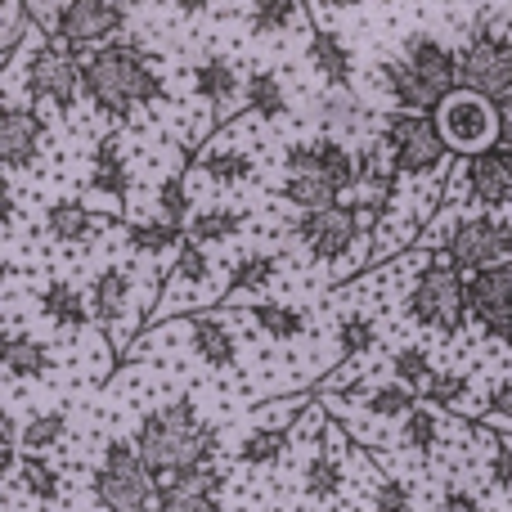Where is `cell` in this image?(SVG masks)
<instances>
[{"label": "cell", "mask_w": 512, "mask_h": 512, "mask_svg": "<svg viewBox=\"0 0 512 512\" xmlns=\"http://www.w3.org/2000/svg\"><path fill=\"white\" fill-rule=\"evenodd\" d=\"M63 436H68V414H63V409H45V414H36L32 423L23 427V450L45 454V450H54Z\"/></svg>", "instance_id": "45"}, {"label": "cell", "mask_w": 512, "mask_h": 512, "mask_svg": "<svg viewBox=\"0 0 512 512\" xmlns=\"http://www.w3.org/2000/svg\"><path fill=\"white\" fill-rule=\"evenodd\" d=\"M459 86H472L490 99L512 95V36L490 23V14L472 27L459 54Z\"/></svg>", "instance_id": "8"}, {"label": "cell", "mask_w": 512, "mask_h": 512, "mask_svg": "<svg viewBox=\"0 0 512 512\" xmlns=\"http://www.w3.org/2000/svg\"><path fill=\"white\" fill-rule=\"evenodd\" d=\"M131 297H135V279L122 265H104V270L90 279V310H95V324H104L117 337V351H126V319H131ZM135 324V319H131Z\"/></svg>", "instance_id": "15"}, {"label": "cell", "mask_w": 512, "mask_h": 512, "mask_svg": "<svg viewBox=\"0 0 512 512\" xmlns=\"http://www.w3.org/2000/svg\"><path fill=\"white\" fill-rule=\"evenodd\" d=\"M221 490L225 472L216 463H198V468L158 477V508L153 512H225Z\"/></svg>", "instance_id": "14"}, {"label": "cell", "mask_w": 512, "mask_h": 512, "mask_svg": "<svg viewBox=\"0 0 512 512\" xmlns=\"http://www.w3.org/2000/svg\"><path fill=\"white\" fill-rule=\"evenodd\" d=\"M306 59H310V68H315L319 77L328 81V86H351V81H355V54H351V45H346L337 32H328V27H315V32H310Z\"/></svg>", "instance_id": "23"}, {"label": "cell", "mask_w": 512, "mask_h": 512, "mask_svg": "<svg viewBox=\"0 0 512 512\" xmlns=\"http://www.w3.org/2000/svg\"><path fill=\"white\" fill-rule=\"evenodd\" d=\"M176 9L185 18H198V14H207V9H212V0H176Z\"/></svg>", "instance_id": "53"}, {"label": "cell", "mask_w": 512, "mask_h": 512, "mask_svg": "<svg viewBox=\"0 0 512 512\" xmlns=\"http://www.w3.org/2000/svg\"><path fill=\"white\" fill-rule=\"evenodd\" d=\"M189 167H194V162H185V167L171 171V176L158 185V216H167V221H176V225H189V216H194V198H189Z\"/></svg>", "instance_id": "43"}, {"label": "cell", "mask_w": 512, "mask_h": 512, "mask_svg": "<svg viewBox=\"0 0 512 512\" xmlns=\"http://www.w3.org/2000/svg\"><path fill=\"white\" fill-rule=\"evenodd\" d=\"M378 86H382V95H387L396 108L432 113V108L441 104V99L432 95V86H427V81L405 63V54H400V59H382L378 63Z\"/></svg>", "instance_id": "21"}, {"label": "cell", "mask_w": 512, "mask_h": 512, "mask_svg": "<svg viewBox=\"0 0 512 512\" xmlns=\"http://www.w3.org/2000/svg\"><path fill=\"white\" fill-rule=\"evenodd\" d=\"M405 63L418 72V77L432 86L436 99H445L454 86H459V54L441 41V36H427V32H409L405 36Z\"/></svg>", "instance_id": "18"}, {"label": "cell", "mask_w": 512, "mask_h": 512, "mask_svg": "<svg viewBox=\"0 0 512 512\" xmlns=\"http://www.w3.org/2000/svg\"><path fill=\"white\" fill-rule=\"evenodd\" d=\"M189 351L207 364V369H234L239 364V333L221 319V310H189L185 319Z\"/></svg>", "instance_id": "16"}, {"label": "cell", "mask_w": 512, "mask_h": 512, "mask_svg": "<svg viewBox=\"0 0 512 512\" xmlns=\"http://www.w3.org/2000/svg\"><path fill=\"white\" fill-rule=\"evenodd\" d=\"M486 423H512V373L490 387V396H486Z\"/></svg>", "instance_id": "49"}, {"label": "cell", "mask_w": 512, "mask_h": 512, "mask_svg": "<svg viewBox=\"0 0 512 512\" xmlns=\"http://www.w3.org/2000/svg\"><path fill=\"white\" fill-rule=\"evenodd\" d=\"M45 144V122L23 104H5L0 113V158H5V171L18 176V171L36 167Z\"/></svg>", "instance_id": "17"}, {"label": "cell", "mask_w": 512, "mask_h": 512, "mask_svg": "<svg viewBox=\"0 0 512 512\" xmlns=\"http://www.w3.org/2000/svg\"><path fill=\"white\" fill-rule=\"evenodd\" d=\"M459 185L468 194V203H477L481 212L512 207V144L499 140L481 153H468L459 171Z\"/></svg>", "instance_id": "12"}, {"label": "cell", "mask_w": 512, "mask_h": 512, "mask_svg": "<svg viewBox=\"0 0 512 512\" xmlns=\"http://www.w3.org/2000/svg\"><path fill=\"white\" fill-rule=\"evenodd\" d=\"M486 450H490V459H486V481H490V490H512V445L504 441V436H486Z\"/></svg>", "instance_id": "48"}, {"label": "cell", "mask_w": 512, "mask_h": 512, "mask_svg": "<svg viewBox=\"0 0 512 512\" xmlns=\"http://www.w3.org/2000/svg\"><path fill=\"white\" fill-rule=\"evenodd\" d=\"M243 104L261 122H279V117H288V90L270 68H256L243 77Z\"/></svg>", "instance_id": "32"}, {"label": "cell", "mask_w": 512, "mask_h": 512, "mask_svg": "<svg viewBox=\"0 0 512 512\" xmlns=\"http://www.w3.org/2000/svg\"><path fill=\"white\" fill-rule=\"evenodd\" d=\"M248 319L270 342H297V337L310 333V315L301 306H292V301H252Z\"/></svg>", "instance_id": "28"}, {"label": "cell", "mask_w": 512, "mask_h": 512, "mask_svg": "<svg viewBox=\"0 0 512 512\" xmlns=\"http://www.w3.org/2000/svg\"><path fill=\"white\" fill-rule=\"evenodd\" d=\"M90 194L113 198L117 207L131 198V167L122 158V135L117 131H108L90 153Z\"/></svg>", "instance_id": "20"}, {"label": "cell", "mask_w": 512, "mask_h": 512, "mask_svg": "<svg viewBox=\"0 0 512 512\" xmlns=\"http://www.w3.org/2000/svg\"><path fill=\"white\" fill-rule=\"evenodd\" d=\"M468 270H459V261L450 256V248H432L418 270L414 288L405 297V315L418 328H432V333L459 337L463 319H468Z\"/></svg>", "instance_id": "3"}, {"label": "cell", "mask_w": 512, "mask_h": 512, "mask_svg": "<svg viewBox=\"0 0 512 512\" xmlns=\"http://www.w3.org/2000/svg\"><path fill=\"white\" fill-rule=\"evenodd\" d=\"M499 122H504V131H499V140L512 144V95L499 99Z\"/></svg>", "instance_id": "52"}, {"label": "cell", "mask_w": 512, "mask_h": 512, "mask_svg": "<svg viewBox=\"0 0 512 512\" xmlns=\"http://www.w3.org/2000/svg\"><path fill=\"white\" fill-rule=\"evenodd\" d=\"M0 360H5L9 378H23V382H41L45 373L54 369V355L41 337H27V333H5V346H0Z\"/></svg>", "instance_id": "25"}, {"label": "cell", "mask_w": 512, "mask_h": 512, "mask_svg": "<svg viewBox=\"0 0 512 512\" xmlns=\"http://www.w3.org/2000/svg\"><path fill=\"white\" fill-rule=\"evenodd\" d=\"M189 81H194V95L207 99L216 113H230L234 95H239V68H234L225 54H203V59L189 68Z\"/></svg>", "instance_id": "22"}, {"label": "cell", "mask_w": 512, "mask_h": 512, "mask_svg": "<svg viewBox=\"0 0 512 512\" xmlns=\"http://www.w3.org/2000/svg\"><path fill=\"white\" fill-rule=\"evenodd\" d=\"M279 198L297 212H315V207H328V203H342V189L324 176V171H288L279 185Z\"/></svg>", "instance_id": "31"}, {"label": "cell", "mask_w": 512, "mask_h": 512, "mask_svg": "<svg viewBox=\"0 0 512 512\" xmlns=\"http://www.w3.org/2000/svg\"><path fill=\"white\" fill-rule=\"evenodd\" d=\"M135 445H140L144 463L158 477H171V472L198 468V463H216V454H221V427L203 423L194 396H180L140 418Z\"/></svg>", "instance_id": "2"}, {"label": "cell", "mask_w": 512, "mask_h": 512, "mask_svg": "<svg viewBox=\"0 0 512 512\" xmlns=\"http://www.w3.org/2000/svg\"><path fill=\"white\" fill-rule=\"evenodd\" d=\"M450 256L459 261V270H481V265H495L512 256V221H499L495 212L468 216V221H454L450 239H445Z\"/></svg>", "instance_id": "13"}, {"label": "cell", "mask_w": 512, "mask_h": 512, "mask_svg": "<svg viewBox=\"0 0 512 512\" xmlns=\"http://www.w3.org/2000/svg\"><path fill=\"white\" fill-rule=\"evenodd\" d=\"M9 477H14L36 504H59L63 499V477L45 454H27V459H18V468L9 472Z\"/></svg>", "instance_id": "36"}, {"label": "cell", "mask_w": 512, "mask_h": 512, "mask_svg": "<svg viewBox=\"0 0 512 512\" xmlns=\"http://www.w3.org/2000/svg\"><path fill=\"white\" fill-rule=\"evenodd\" d=\"M468 396H472V378L468 373H454V369L436 373L432 387L423 391V400L427 405H436V409H463L468 405Z\"/></svg>", "instance_id": "46"}, {"label": "cell", "mask_w": 512, "mask_h": 512, "mask_svg": "<svg viewBox=\"0 0 512 512\" xmlns=\"http://www.w3.org/2000/svg\"><path fill=\"white\" fill-rule=\"evenodd\" d=\"M27 95L36 104H50L59 117H68L77 108V99L86 95V81H81V54L68 50L63 41L45 36V45L27 59Z\"/></svg>", "instance_id": "7"}, {"label": "cell", "mask_w": 512, "mask_h": 512, "mask_svg": "<svg viewBox=\"0 0 512 512\" xmlns=\"http://www.w3.org/2000/svg\"><path fill=\"white\" fill-rule=\"evenodd\" d=\"M288 234H292V239H297L310 256H315V261H328V265L346 261V256H351V248H355L360 239H373V234L360 225V216H355L351 198H346V203L315 207V212H297V221H292Z\"/></svg>", "instance_id": "9"}, {"label": "cell", "mask_w": 512, "mask_h": 512, "mask_svg": "<svg viewBox=\"0 0 512 512\" xmlns=\"http://www.w3.org/2000/svg\"><path fill=\"white\" fill-rule=\"evenodd\" d=\"M292 445V432L288 427H274V423H256L248 436L239 441V450H234V459L243 463V468H274V463L288 454Z\"/></svg>", "instance_id": "33"}, {"label": "cell", "mask_w": 512, "mask_h": 512, "mask_svg": "<svg viewBox=\"0 0 512 512\" xmlns=\"http://www.w3.org/2000/svg\"><path fill=\"white\" fill-rule=\"evenodd\" d=\"M113 221H117V216L90 212L81 198H54V203L45 207V216H41L45 234H50L54 243H90V239H99V234H104Z\"/></svg>", "instance_id": "19"}, {"label": "cell", "mask_w": 512, "mask_h": 512, "mask_svg": "<svg viewBox=\"0 0 512 512\" xmlns=\"http://www.w3.org/2000/svg\"><path fill=\"white\" fill-rule=\"evenodd\" d=\"M301 490H306L310 499H337L346 490V468L328 445H319V450L310 454L306 472H301Z\"/></svg>", "instance_id": "37"}, {"label": "cell", "mask_w": 512, "mask_h": 512, "mask_svg": "<svg viewBox=\"0 0 512 512\" xmlns=\"http://www.w3.org/2000/svg\"><path fill=\"white\" fill-rule=\"evenodd\" d=\"M36 306H41V315L50 319L54 328H72V333H81V328H90V319H95V310H90V297H81L72 283L63 279H50L41 292H36Z\"/></svg>", "instance_id": "24"}, {"label": "cell", "mask_w": 512, "mask_h": 512, "mask_svg": "<svg viewBox=\"0 0 512 512\" xmlns=\"http://www.w3.org/2000/svg\"><path fill=\"white\" fill-rule=\"evenodd\" d=\"M400 445L418 459H432L436 445H441V414L436 405H414L405 418H400Z\"/></svg>", "instance_id": "38"}, {"label": "cell", "mask_w": 512, "mask_h": 512, "mask_svg": "<svg viewBox=\"0 0 512 512\" xmlns=\"http://www.w3.org/2000/svg\"><path fill=\"white\" fill-rule=\"evenodd\" d=\"M81 81H86V99L113 122H131L140 108L167 95L158 63L135 41H108L81 54Z\"/></svg>", "instance_id": "1"}, {"label": "cell", "mask_w": 512, "mask_h": 512, "mask_svg": "<svg viewBox=\"0 0 512 512\" xmlns=\"http://www.w3.org/2000/svg\"><path fill=\"white\" fill-rule=\"evenodd\" d=\"M369 499H373V512H414V490L396 477H378L369 486Z\"/></svg>", "instance_id": "47"}, {"label": "cell", "mask_w": 512, "mask_h": 512, "mask_svg": "<svg viewBox=\"0 0 512 512\" xmlns=\"http://www.w3.org/2000/svg\"><path fill=\"white\" fill-rule=\"evenodd\" d=\"M315 5H319V9H355L360 0H315Z\"/></svg>", "instance_id": "54"}, {"label": "cell", "mask_w": 512, "mask_h": 512, "mask_svg": "<svg viewBox=\"0 0 512 512\" xmlns=\"http://www.w3.org/2000/svg\"><path fill=\"white\" fill-rule=\"evenodd\" d=\"M441 512H481V504L468 495V490L445 486V490H441Z\"/></svg>", "instance_id": "51"}, {"label": "cell", "mask_w": 512, "mask_h": 512, "mask_svg": "<svg viewBox=\"0 0 512 512\" xmlns=\"http://www.w3.org/2000/svg\"><path fill=\"white\" fill-rule=\"evenodd\" d=\"M243 230H248V216H243L239 207H230V203H212V207H203V212L189 216L185 239L203 243V248H221V243L239 239Z\"/></svg>", "instance_id": "27"}, {"label": "cell", "mask_w": 512, "mask_h": 512, "mask_svg": "<svg viewBox=\"0 0 512 512\" xmlns=\"http://www.w3.org/2000/svg\"><path fill=\"white\" fill-rule=\"evenodd\" d=\"M436 373H441V369L432 364V355H427L423 346H400V351L391 355V378L405 382V387H414L418 396H423V391L432 387Z\"/></svg>", "instance_id": "42"}, {"label": "cell", "mask_w": 512, "mask_h": 512, "mask_svg": "<svg viewBox=\"0 0 512 512\" xmlns=\"http://www.w3.org/2000/svg\"><path fill=\"white\" fill-rule=\"evenodd\" d=\"M194 171H203V176L216 180V185L234 189V185H248L256 176V158L248 149H239V144H207V149L198 153Z\"/></svg>", "instance_id": "26"}, {"label": "cell", "mask_w": 512, "mask_h": 512, "mask_svg": "<svg viewBox=\"0 0 512 512\" xmlns=\"http://www.w3.org/2000/svg\"><path fill=\"white\" fill-rule=\"evenodd\" d=\"M301 9H306V0H252L248 27H252V36H279L297 23Z\"/></svg>", "instance_id": "41"}, {"label": "cell", "mask_w": 512, "mask_h": 512, "mask_svg": "<svg viewBox=\"0 0 512 512\" xmlns=\"http://www.w3.org/2000/svg\"><path fill=\"white\" fill-rule=\"evenodd\" d=\"M18 450H23V441H18V418L5 414L0 418V459H5V472L18 468Z\"/></svg>", "instance_id": "50"}, {"label": "cell", "mask_w": 512, "mask_h": 512, "mask_svg": "<svg viewBox=\"0 0 512 512\" xmlns=\"http://www.w3.org/2000/svg\"><path fill=\"white\" fill-rule=\"evenodd\" d=\"M378 346V319L373 315H346L337 324V355L342 360H360Z\"/></svg>", "instance_id": "44"}, {"label": "cell", "mask_w": 512, "mask_h": 512, "mask_svg": "<svg viewBox=\"0 0 512 512\" xmlns=\"http://www.w3.org/2000/svg\"><path fill=\"white\" fill-rule=\"evenodd\" d=\"M95 499L104 512H153L158 508V472L144 463L140 445L113 436L95 468Z\"/></svg>", "instance_id": "4"}, {"label": "cell", "mask_w": 512, "mask_h": 512, "mask_svg": "<svg viewBox=\"0 0 512 512\" xmlns=\"http://www.w3.org/2000/svg\"><path fill=\"white\" fill-rule=\"evenodd\" d=\"M378 135L387 140L391 149V162H396V171L405 180H427V176H441L445 167V153H450V144H445L441 126H436L432 113H414V108H396V113L382 117Z\"/></svg>", "instance_id": "5"}, {"label": "cell", "mask_w": 512, "mask_h": 512, "mask_svg": "<svg viewBox=\"0 0 512 512\" xmlns=\"http://www.w3.org/2000/svg\"><path fill=\"white\" fill-rule=\"evenodd\" d=\"M418 391L414 387H405V382H382V387H373V391H364L360 396V409L369 418H378V423H391V418H405L409 409L418 405Z\"/></svg>", "instance_id": "40"}, {"label": "cell", "mask_w": 512, "mask_h": 512, "mask_svg": "<svg viewBox=\"0 0 512 512\" xmlns=\"http://www.w3.org/2000/svg\"><path fill=\"white\" fill-rule=\"evenodd\" d=\"M319 126L333 135H355L369 126V104L351 86H328V95L319 99Z\"/></svg>", "instance_id": "30"}, {"label": "cell", "mask_w": 512, "mask_h": 512, "mask_svg": "<svg viewBox=\"0 0 512 512\" xmlns=\"http://www.w3.org/2000/svg\"><path fill=\"white\" fill-rule=\"evenodd\" d=\"M432 117H436V126H441L445 144H450V153H463V158L499 144V131H504V122H499V99L481 95V90H472V86H454L450 95L432 108Z\"/></svg>", "instance_id": "6"}, {"label": "cell", "mask_w": 512, "mask_h": 512, "mask_svg": "<svg viewBox=\"0 0 512 512\" xmlns=\"http://www.w3.org/2000/svg\"><path fill=\"white\" fill-rule=\"evenodd\" d=\"M207 279H212V256H207L203 243L185 239L176 252V265L167 270V279H162V288H167V297H176L180 288L185 292H203Z\"/></svg>", "instance_id": "34"}, {"label": "cell", "mask_w": 512, "mask_h": 512, "mask_svg": "<svg viewBox=\"0 0 512 512\" xmlns=\"http://www.w3.org/2000/svg\"><path fill=\"white\" fill-rule=\"evenodd\" d=\"M279 256L274 252H243L239 261L230 265V283H225V292H221V301L216 306H230L239 292H265L274 279H279Z\"/></svg>", "instance_id": "29"}, {"label": "cell", "mask_w": 512, "mask_h": 512, "mask_svg": "<svg viewBox=\"0 0 512 512\" xmlns=\"http://www.w3.org/2000/svg\"><path fill=\"white\" fill-rule=\"evenodd\" d=\"M126 243L140 256H167L180 252L185 243V225L167 221V216H153V221H126Z\"/></svg>", "instance_id": "35"}, {"label": "cell", "mask_w": 512, "mask_h": 512, "mask_svg": "<svg viewBox=\"0 0 512 512\" xmlns=\"http://www.w3.org/2000/svg\"><path fill=\"white\" fill-rule=\"evenodd\" d=\"M310 144H315V167H310V171H324V176L333 180L342 194H351V189H355V153L346 149L333 131L319 135V140H310Z\"/></svg>", "instance_id": "39"}, {"label": "cell", "mask_w": 512, "mask_h": 512, "mask_svg": "<svg viewBox=\"0 0 512 512\" xmlns=\"http://www.w3.org/2000/svg\"><path fill=\"white\" fill-rule=\"evenodd\" d=\"M468 319H477L486 342L512 351V256L468 274Z\"/></svg>", "instance_id": "10"}, {"label": "cell", "mask_w": 512, "mask_h": 512, "mask_svg": "<svg viewBox=\"0 0 512 512\" xmlns=\"http://www.w3.org/2000/svg\"><path fill=\"white\" fill-rule=\"evenodd\" d=\"M122 27H126V0H63L54 41H63L77 54H90L95 45L113 41Z\"/></svg>", "instance_id": "11"}]
</instances>
